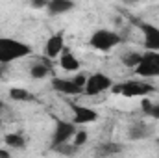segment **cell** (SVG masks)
<instances>
[{"label":"cell","instance_id":"cell-1","mask_svg":"<svg viewBox=\"0 0 159 158\" xmlns=\"http://www.w3.org/2000/svg\"><path fill=\"white\" fill-rule=\"evenodd\" d=\"M32 54V47L13 37H0V63H13Z\"/></svg>","mask_w":159,"mask_h":158},{"label":"cell","instance_id":"cell-2","mask_svg":"<svg viewBox=\"0 0 159 158\" xmlns=\"http://www.w3.org/2000/svg\"><path fill=\"white\" fill-rule=\"evenodd\" d=\"M113 93H119L122 97H128V99H133V97H148L156 91V87L152 84H146L143 80H126V82H120V84H113L111 87Z\"/></svg>","mask_w":159,"mask_h":158},{"label":"cell","instance_id":"cell-3","mask_svg":"<svg viewBox=\"0 0 159 158\" xmlns=\"http://www.w3.org/2000/svg\"><path fill=\"white\" fill-rule=\"evenodd\" d=\"M120 36L117 32H113V30H106V28H102V30H96L93 36H91V47L93 48H96V50H102V52H109V50H113L117 45H120Z\"/></svg>","mask_w":159,"mask_h":158},{"label":"cell","instance_id":"cell-4","mask_svg":"<svg viewBox=\"0 0 159 158\" xmlns=\"http://www.w3.org/2000/svg\"><path fill=\"white\" fill-rule=\"evenodd\" d=\"M135 73L143 78H157L159 77V52L146 50L135 67Z\"/></svg>","mask_w":159,"mask_h":158},{"label":"cell","instance_id":"cell-5","mask_svg":"<svg viewBox=\"0 0 159 158\" xmlns=\"http://www.w3.org/2000/svg\"><path fill=\"white\" fill-rule=\"evenodd\" d=\"M113 87V80L104 73H93L87 77V82L83 86V93L89 97H96L104 91H109Z\"/></svg>","mask_w":159,"mask_h":158},{"label":"cell","instance_id":"cell-6","mask_svg":"<svg viewBox=\"0 0 159 158\" xmlns=\"http://www.w3.org/2000/svg\"><path fill=\"white\" fill-rule=\"evenodd\" d=\"M76 123L72 121H65V119H56V128H54V136H52V147L70 141L72 136L76 134Z\"/></svg>","mask_w":159,"mask_h":158},{"label":"cell","instance_id":"cell-7","mask_svg":"<svg viewBox=\"0 0 159 158\" xmlns=\"http://www.w3.org/2000/svg\"><path fill=\"white\" fill-rule=\"evenodd\" d=\"M70 110H72V123H76V126L94 123L100 117L96 110H93L89 106H83V104H70Z\"/></svg>","mask_w":159,"mask_h":158},{"label":"cell","instance_id":"cell-8","mask_svg":"<svg viewBox=\"0 0 159 158\" xmlns=\"http://www.w3.org/2000/svg\"><path fill=\"white\" fill-rule=\"evenodd\" d=\"M139 30L143 32V43L146 50L159 52V28L150 22H139Z\"/></svg>","mask_w":159,"mask_h":158},{"label":"cell","instance_id":"cell-9","mask_svg":"<svg viewBox=\"0 0 159 158\" xmlns=\"http://www.w3.org/2000/svg\"><path fill=\"white\" fill-rule=\"evenodd\" d=\"M50 86H52V89L54 91H57V93H61V95H81L83 93V87L78 86L76 82L72 78H59V77H54L52 82H50Z\"/></svg>","mask_w":159,"mask_h":158},{"label":"cell","instance_id":"cell-10","mask_svg":"<svg viewBox=\"0 0 159 158\" xmlns=\"http://www.w3.org/2000/svg\"><path fill=\"white\" fill-rule=\"evenodd\" d=\"M63 47H65V34H63V32H57V34H54V36H50V37L46 39L44 56L50 58V60H54V58H57V56L61 54Z\"/></svg>","mask_w":159,"mask_h":158},{"label":"cell","instance_id":"cell-11","mask_svg":"<svg viewBox=\"0 0 159 158\" xmlns=\"http://www.w3.org/2000/svg\"><path fill=\"white\" fill-rule=\"evenodd\" d=\"M150 136H152V126L143 123V121L131 123L129 128H128V138L133 140V141H141V140H146Z\"/></svg>","mask_w":159,"mask_h":158},{"label":"cell","instance_id":"cell-12","mask_svg":"<svg viewBox=\"0 0 159 158\" xmlns=\"http://www.w3.org/2000/svg\"><path fill=\"white\" fill-rule=\"evenodd\" d=\"M59 65L61 69H65L67 73H74L80 69V60L72 54V50L69 47H63L61 54H59Z\"/></svg>","mask_w":159,"mask_h":158},{"label":"cell","instance_id":"cell-13","mask_svg":"<svg viewBox=\"0 0 159 158\" xmlns=\"http://www.w3.org/2000/svg\"><path fill=\"white\" fill-rule=\"evenodd\" d=\"M74 6H76V4H74L72 0H48L46 11H48V15L57 17V15H65V13L72 11Z\"/></svg>","mask_w":159,"mask_h":158},{"label":"cell","instance_id":"cell-14","mask_svg":"<svg viewBox=\"0 0 159 158\" xmlns=\"http://www.w3.org/2000/svg\"><path fill=\"white\" fill-rule=\"evenodd\" d=\"M48 60H50V58L44 56V62H41V63H34V65L30 67V77H32V78L43 80V78H46V77L52 73V65L48 63Z\"/></svg>","mask_w":159,"mask_h":158},{"label":"cell","instance_id":"cell-15","mask_svg":"<svg viewBox=\"0 0 159 158\" xmlns=\"http://www.w3.org/2000/svg\"><path fill=\"white\" fill-rule=\"evenodd\" d=\"M4 141H6V145H7V147H11V149H24V147H26V138H24L20 132L6 134Z\"/></svg>","mask_w":159,"mask_h":158},{"label":"cell","instance_id":"cell-16","mask_svg":"<svg viewBox=\"0 0 159 158\" xmlns=\"http://www.w3.org/2000/svg\"><path fill=\"white\" fill-rule=\"evenodd\" d=\"M141 58H143V54H141V52L129 50V52H124V54L120 56V62H122V63H124L126 67H129V69H135V67L139 65Z\"/></svg>","mask_w":159,"mask_h":158},{"label":"cell","instance_id":"cell-17","mask_svg":"<svg viewBox=\"0 0 159 158\" xmlns=\"http://www.w3.org/2000/svg\"><path fill=\"white\" fill-rule=\"evenodd\" d=\"M9 99H13V101H17V102H28V101H32L34 97H32V93H30L28 89H24V87H11V89H9Z\"/></svg>","mask_w":159,"mask_h":158},{"label":"cell","instance_id":"cell-18","mask_svg":"<svg viewBox=\"0 0 159 158\" xmlns=\"http://www.w3.org/2000/svg\"><path fill=\"white\" fill-rule=\"evenodd\" d=\"M56 153H59V155H65V156H74L76 153H78V145H74V143H70V141H65V143H59V145H54L52 147Z\"/></svg>","mask_w":159,"mask_h":158},{"label":"cell","instance_id":"cell-19","mask_svg":"<svg viewBox=\"0 0 159 158\" xmlns=\"http://www.w3.org/2000/svg\"><path fill=\"white\" fill-rule=\"evenodd\" d=\"M119 153H122V145L113 143V141L102 143L100 149H98V155H102V156H107V155H119Z\"/></svg>","mask_w":159,"mask_h":158},{"label":"cell","instance_id":"cell-20","mask_svg":"<svg viewBox=\"0 0 159 158\" xmlns=\"http://www.w3.org/2000/svg\"><path fill=\"white\" fill-rule=\"evenodd\" d=\"M143 110H144L146 116H150L152 119H157L159 121V102H152V101L144 99L143 101Z\"/></svg>","mask_w":159,"mask_h":158},{"label":"cell","instance_id":"cell-21","mask_svg":"<svg viewBox=\"0 0 159 158\" xmlns=\"http://www.w3.org/2000/svg\"><path fill=\"white\" fill-rule=\"evenodd\" d=\"M87 132L85 130H76V134L72 136V143L74 145H78V147H81V145H85L87 143Z\"/></svg>","mask_w":159,"mask_h":158},{"label":"cell","instance_id":"cell-22","mask_svg":"<svg viewBox=\"0 0 159 158\" xmlns=\"http://www.w3.org/2000/svg\"><path fill=\"white\" fill-rule=\"evenodd\" d=\"M30 6L35 7V9H46L48 0H30Z\"/></svg>","mask_w":159,"mask_h":158},{"label":"cell","instance_id":"cell-23","mask_svg":"<svg viewBox=\"0 0 159 158\" xmlns=\"http://www.w3.org/2000/svg\"><path fill=\"white\" fill-rule=\"evenodd\" d=\"M72 80H74L78 86H81V87H83V86H85V82H87V77H85L83 73H78V75H76V77H74Z\"/></svg>","mask_w":159,"mask_h":158},{"label":"cell","instance_id":"cell-24","mask_svg":"<svg viewBox=\"0 0 159 158\" xmlns=\"http://www.w3.org/2000/svg\"><path fill=\"white\" fill-rule=\"evenodd\" d=\"M6 77V63H0V80H4Z\"/></svg>","mask_w":159,"mask_h":158},{"label":"cell","instance_id":"cell-25","mask_svg":"<svg viewBox=\"0 0 159 158\" xmlns=\"http://www.w3.org/2000/svg\"><path fill=\"white\" fill-rule=\"evenodd\" d=\"M0 156L2 158H9V153H7L6 149H0Z\"/></svg>","mask_w":159,"mask_h":158},{"label":"cell","instance_id":"cell-26","mask_svg":"<svg viewBox=\"0 0 159 158\" xmlns=\"http://www.w3.org/2000/svg\"><path fill=\"white\" fill-rule=\"evenodd\" d=\"M4 108H6V104H4V102H2V101H0V114H2V112H4Z\"/></svg>","mask_w":159,"mask_h":158},{"label":"cell","instance_id":"cell-27","mask_svg":"<svg viewBox=\"0 0 159 158\" xmlns=\"http://www.w3.org/2000/svg\"><path fill=\"white\" fill-rule=\"evenodd\" d=\"M0 125H2V117H0Z\"/></svg>","mask_w":159,"mask_h":158}]
</instances>
